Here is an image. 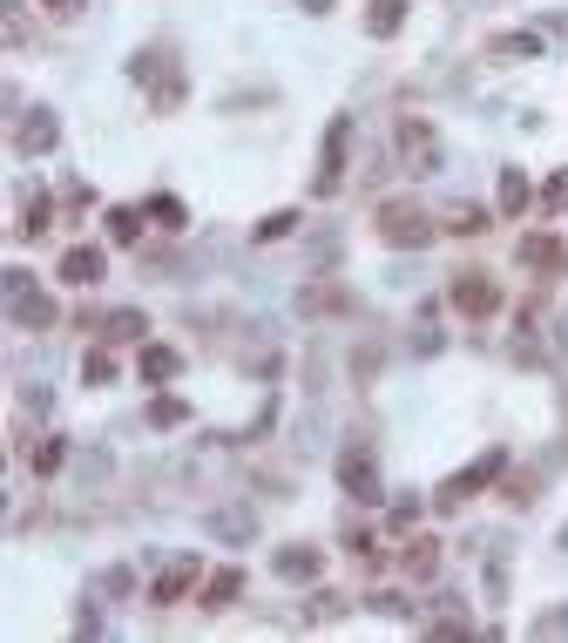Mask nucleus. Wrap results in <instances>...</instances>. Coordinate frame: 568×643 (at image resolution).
I'll return each instance as SVG.
<instances>
[{
    "label": "nucleus",
    "mask_w": 568,
    "mask_h": 643,
    "mask_svg": "<svg viewBox=\"0 0 568 643\" xmlns=\"http://www.w3.org/2000/svg\"><path fill=\"white\" fill-rule=\"evenodd\" d=\"M373 230H379V245H393V251H420V245L440 237V224L413 204V196H386V204L373 211Z\"/></svg>",
    "instance_id": "obj_1"
},
{
    "label": "nucleus",
    "mask_w": 568,
    "mask_h": 643,
    "mask_svg": "<svg viewBox=\"0 0 568 643\" xmlns=\"http://www.w3.org/2000/svg\"><path fill=\"white\" fill-rule=\"evenodd\" d=\"M501 474H508V448H487L474 467H461V474H446V481H440V488H433V508H440V515H461L480 488H495Z\"/></svg>",
    "instance_id": "obj_2"
},
{
    "label": "nucleus",
    "mask_w": 568,
    "mask_h": 643,
    "mask_svg": "<svg viewBox=\"0 0 568 643\" xmlns=\"http://www.w3.org/2000/svg\"><path fill=\"white\" fill-rule=\"evenodd\" d=\"M203 576H211V569H203V555H196V549H183V555H170V562L156 569L149 602H156V610H177V602H183L190 589H203Z\"/></svg>",
    "instance_id": "obj_3"
},
{
    "label": "nucleus",
    "mask_w": 568,
    "mask_h": 643,
    "mask_svg": "<svg viewBox=\"0 0 568 643\" xmlns=\"http://www.w3.org/2000/svg\"><path fill=\"white\" fill-rule=\"evenodd\" d=\"M446 305L461 318H495L501 312V285L487 271H454V285H446Z\"/></svg>",
    "instance_id": "obj_4"
},
{
    "label": "nucleus",
    "mask_w": 568,
    "mask_h": 643,
    "mask_svg": "<svg viewBox=\"0 0 568 643\" xmlns=\"http://www.w3.org/2000/svg\"><path fill=\"white\" fill-rule=\"evenodd\" d=\"M345 149H352V115H332L325 149H318V183H311V196H339V183H345Z\"/></svg>",
    "instance_id": "obj_5"
},
{
    "label": "nucleus",
    "mask_w": 568,
    "mask_h": 643,
    "mask_svg": "<svg viewBox=\"0 0 568 643\" xmlns=\"http://www.w3.org/2000/svg\"><path fill=\"white\" fill-rule=\"evenodd\" d=\"M8 318L21 332H48L55 326V298H41V292H27V271H8Z\"/></svg>",
    "instance_id": "obj_6"
},
{
    "label": "nucleus",
    "mask_w": 568,
    "mask_h": 643,
    "mask_svg": "<svg viewBox=\"0 0 568 643\" xmlns=\"http://www.w3.org/2000/svg\"><path fill=\"white\" fill-rule=\"evenodd\" d=\"M399 156H406V170L413 177H440V136L427 115H406L399 123Z\"/></svg>",
    "instance_id": "obj_7"
},
{
    "label": "nucleus",
    "mask_w": 568,
    "mask_h": 643,
    "mask_svg": "<svg viewBox=\"0 0 568 643\" xmlns=\"http://www.w3.org/2000/svg\"><path fill=\"white\" fill-rule=\"evenodd\" d=\"M55 278H61V285H75V292H95L102 278H109V251L102 245H68L61 264H55Z\"/></svg>",
    "instance_id": "obj_8"
},
{
    "label": "nucleus",
    "mask_w": 568,
    "mask_h": 643,
    "mask_svg": "<svg viewBox=\"0 0 568 643\" xmlns=\"http://www.w3.org/2000/svg\"><path fill=\"white\" fill-rule=\"evenodd\" d=\"M14 149H21V156H55V149H61V123H55V109H21V123H14Z\"/></svg>",
    "instance_id": "obj_9"
},
{
    "label": "nucleus",
    "mask_w": 568,
    "mask_h": 643,
    "mask_svg": "<svg viewBox=\"0 0 568 643\" xmlns=\"http://www.w3.org/2000/svg\"><path fill=\"white\" fill-rule=\"evenodd\" d=\"M136 380H143V386H170V380H183V352H177V346H162V339H143V346H136Z\"/></svg>",
    "instance_id": "obj_10"
},
{
    "label": "nucleus",
    "mask_w": 568,
    "mask_h": 643,
    "mask_svg": "<svg viewBox=\"0 0 568 643\" xmlns=\"http://www.w3.org/2000/svg\"><path fill=\"white\" fill-rule=\"evenodd\" d=\"M514 264H527V271H568V245H561V237L555 230H527L521 237V245H514Z\"/></svg>",
    "instance_id": "obj_11"
},
{
    "label": "nucleus",
    "mask_w": 568,
    "mask_h": 643,
    "mask_svg": "<svg viewBox=\"0 0 568 643\" xmlns=\"http://www.w3.org/2000/svg\"><path fill=\"white\" fill-rule=\"evenodd\" d=\"M339 488L359 495V501H379V461L365 454V448H345L339 454Z\"/></svg>",
    "instance_id": "obj_12"
},
{
    "label": "nucleus",
    "mask_w": 568,
    "mask_h": 643,
    "mask_svg": "<svg viewBox=\"0 0 568 643\" xmlns=\"http://www.w3.org/2000/svg\"><path fill=\"white\" fill-rule=\"evenodd\" d=\"M95 332H102L109 346H143V339H149V312H143V305H115V312L95 318Z\"/></svg>",
    "instance_id": "obj_13"
},
{
    "label": "nucleus",
    "mask_w": 568,
    "mask_h": 643,
    "mask_svg": "<svg viewBox=\"0 0 568 643\" xmlns=\"http://www.w3.org/2000/svg\"><path fill=\"white\" fill-rule=\"evenodd\" d=\"M271 569H277L284 583H318V569H325V555H318L311 542H284V549L271 555Z\"/></svg>",
    "instance_id": "obj_14"
},
{
    "label": "nucleus",
    "mask_w": 568,
    "mask_h": 643,
    "mask_svg": "<svg viewBox=\"0 0 568 643\" xmlns=\"http://www.w3.org/2000/svg\"><path fill=\"white\" fill-rule=\"evenodd\" d=\"M298 312H305V318H345V312H352V292L332 285V278H318V285L298 292Z\"/></svg>",
    "instance_id": "obj_15"
},
{
    "label": "nucleus",
    "mask_w": 568,
    "mask_h": 643,
    "mask_svg": "<svg viewBox=\"0 0 568 643\" xmlns=\"http://www.w3.org/2000/svg\"><path fill=\"white\" fill-rule=\"evenodd\" d=\"M495 211H501L508 224H521L527 211H535V183H527L521 170H501V183H495Z\"/></svg>",
    "instance_id": "obj_16"
},
{
    "label": "nucleus",
    "mask_w": 568,
    "mask_h": 643,
    "mask_svg": "<svg viewBox=\"0 0 568 643\" xmlns=\"http://www.w3.org/2000/svg\"><path fill=\"white\" fill-rule=\"evenodd\" d=\"M243 596V569H211V576H203V589H196V610H230V602Z\"/></svg>",
    "instance_id": "obj_17"
},
{
    "label": "nucleus",
    "mask_w": 568,
    "mask_h": 643,
    "mask_svg": "<svg viewBox=\"0 0 568 643\" xmlns=\"http://www.w3.org/2000/svg\"><path fill=\"white\" fill-rule=\"evenodd\" d=\"M399 569L413 576V583H433V569H440V535H406V549H399Z\"/></svg>",
    "instance_id": "obj_18"
},
{
    "label": "nucleus",
    "mask_w": 568,
    "mask_h": 643,
    "mask_svg": "<svg viewBox=\"0 0 568 643\" xmlns=\"http://www.w3.org/2000/svg\"><path fill=\"white\" fill-rule=\"evenodd\" d=\"M406 14H413V0H365V34H373V42H393V34L406 27Z\"/></svg>",
    "instance_id": "obj_19"
},
{
    "label": "nucleus",
    "mask_w": 568,
    "mask_h": 643,
    "mask_svg": "<svg viewBox=\"0 0 568 643\" xmlns=\"http://www.w3.org/2000/svg\"><path fill=\"white\" fill-rule=\"evenodd\" d=\"M48 230H55V196H48V190H27V196H21L14 237H48Z\"/></svg>",
    "instance_id": "obj_20"
},
{
    "label": "nucleus",
    "mask_w": 568,
    "mask_h": 643,
    "mask_svg": "<svg viewBox=\"0 0 568 643\" xmlns=\"http://www.w3.org/2000/svg\"><path fill=\"white\" fill-rule=\"evenodd\" d=\"M487 55H495V61H542V34L508 27V34H495V42H487Z\"/></svg>",
    "instance_id": "obj_21"
},
{
    "label": "nucleus",
    "mask_w": 568,
    "mask_h": 643,
    "mask_svg": "<svg viewBox=\"0 0 568 643\" xmlns=\"http://www.w3.org/2000/svg\"><path fill=\"white\" fill-rule=\"evenodd\" d=\"M440 230L446 237H487V230H495V211H487V204H454Z\"/></svg>",
    "instance_id": "obj_22"
},
{
    "label": "nucleus",
    "mask_w": 568,
    "mask_h": 643,
    "mask_svg": "<svg viewBox=\"0 0 568 643\" xmlns=\"http://www.w3.org/2000/svg\"><path fill=\"white\" fill-rule=\"evenodd\" d=\"M501 501H508V508H535V501H542V474H535V467H508V474H501Z\"/></svg>",
    "instance_id": "obj_23"
},
{
    "label": "nucleus",
    "mask_w": 568,
    "mask_h": 643,
    "mask_svg": "<svg viewBox=\"0 0 568 643\" xmlns=\"http://www.w3.org/2000/svg\"><path fill=\"white\" fill-rule=\"evenodd\" d=\"M143 217H149V211H136V204H115V211H109V245H122V251H129V245H143Z\"/></svg>",
    "instance_id": "obj_24"
},
{
    "label": "nucleus",
    "mask_w": 568,
    "mask_h": 643,
    "mask_svg": "<svg viewBox=\"0 0 568 643\" xmlns=\"http://www.w3.org/2000/svg\"><path fill=\"white\" fill-rule=\"evenodd\" d=\"M61 461H68V440L61 433H41L34 448H27V467L34 474H61Z\"/></svg>",
    "instance_id": "obj_25"
},
{
    "label": "nucleus",
    "mask_w": 568,
    "mask_h": 643,
    "mask_svg": "<svg viewBox=\"0 0 568 643\" xmlns=\"http://www.w3.org/2000/svg\"><path fill=\"white\" fill-rule=\"evenodd\" d=\"M109 380H115V352H109V339H102V346L81 352V386H109Z\"/></svg>",
    "instance_id": "obj_26"
},
{
    "label": "nucleus",
    "mask_w": 568,
    "mask_h": 643,
    "mask_svg": "<svg viewBox=\"0 0 568 643\" xmlns=\"http://www.w3.org/2000/svg\"><path fill=\"white\" fill-rule=\"evenodd\" d=\"M143 211H149V217H156L162 230H183V224H190V211H183V196H149Z\"/></svg>",
    "instance_id": "obj_27"
},
{
    "label": "nucleus",
    "mask_w": 568,
    "mask_h": 643,
    "mask_svg": "<svg viewBox=\"0 0 568 643\" xmlns=\"http://www.w3.org/2000/svg\"><path fill=\"white\" fill-rule=\"evenodd\" d=\"M183 420H190V407H183L177 393H156L149 399V427H183Z\"/></svg>",
    "instance_id": "obj_28"
},
{
    "label": "nucleus",
    "mask_w": 568,
    "mask_h": 643,
    "mask_svg": "<svg viewBox=\"0 0 568 643\" xmlns=\"http://www.w3.org/2000/svg\"><path fill=\"white\" fill-rule=\"evenodd\" d=\"M298 230V211H271L258 230H251V245H277V237H292Z\"/></svg>",
    "instance_id": "obj_29"
},
{
    "label": "nucleus",
    "mask_w": 568,
    "mask_h": 643,
    "mask_svg": "<svg viewBox=\"0 0 568 643\" xmlns=\"http://www.w3.org/2000/svg\"><path fill=\"white\" fill-rule=\"evenodd\" d=\"M162 61H170L162 48H136V55H129V82H156V75H162Z\"/></svg>",
    "instance_id": "obj_30"
},
{
    "label": "nucleus",
    "mask_w": 568,
    "mask_h": 643,
    "mask_svg": "<svg viewBox=\"0 0 568 643\" xmlns=\"http://www.w3.org/2000/svg\"><path fill=\"white\" fill-rule=\"evenodd\" d=\"M542 211H548V217H561V211H568V170H555V177H548V190H542Z\"/></svg>",
    "instance_id": "obj_31"
},
{
    "label": "nucleus",
    "mask_w": 568,
    "mask_h": 643,
    "mask_svg": "<svg viewBox=\"0 0 568 643\" xmlns=\"http://www.w3.org/2000/svg\"><path fill=\"white\" fill-rule=\"evenodd\" d=\"M183 102V75H162V89H156V115H177Z\"/></svg>",
    "instance_id": "obj_32"
},
{
    "label": "nucleus",
    "mask_w": 568,
    "mask_h": 643,
    "mask_svg": "<svg viewBox=\"0 0 568 643\" xmlns=\"http://www.w3.org/2000/svg\"><path fill=\"white\" fill-rule=\"evenodd\" d=\"M8 48H27V14H21V0H8Z\"/></svg>",
    "instance_id": "obj_33"
},
{
    "label": "nucleus",
    "mask_w": 568,
    "mask_h": 643,
    "mask_svg": "<svg viewBox=\"0 0 568 643\" xmlns=\"http://www.w3.org/2000/svg\"><path fill=\"white\" fill-rule=\"evenodd\" d=\"M211 529H217V535H251L258 521H251V515H211Z\"/></svg>",
    "instance_id": "obj_34"
},
{
    "label": "nucleus",
    "mask_w": 568,
    "mask_h": 643,
    "mask_svg": "<svg viewBox=\"0 0 568 643\" xmlns=\"http://www.w3.org/2000/svg\"><path fill=\"white\" fill-rule=\"evenodd\" d=\"M413 521H420V495H406V501H393V529H399V535L413 529Z\"/></svg>",
    "instance_id": "obj_35"
},
{
    "label": "nucleus",
    "mask_w": 568,
    "mask_h": 643,
    "mask_svg": "<svg viewBox=\"0 0 568 643\" xmlns=\"http://www.w3.org/2000/svg\"><path fill=\"white\" fill-rule=\"evenodd\" d=\"M373 610H379V617H413V602L393 596V589H379V596H373Z\"/></svg>",
    "instance_id": "obj_36"
},
{
    "label": "nucleus",
    "mask_w": 568,
    "mask_h": 643,
    "mask_svg": "<svg viewBox=\"0 0 568 643\" xmlns=\"http://www.w3.org/2000/svg\"><path fill=\"white\" fill-rule=\"evenodd\" d=\"M568 630V602H561V610H542L535 617V636H561Z\"/></svg>",
    "instance_id": "obj_37"
},
{
    "label": "nucleus",
    "mask_w": 568,
    "mask_h": 643,
    "mask_svg": "<svg viewBox=\"0 0 568 643\" xmlns=\"http://www.w3.org/2000/svg\"><path fill=\"white\" fill-rule=\"evenodd\" d=\"M41 8H48L55 21H75V14H89V0H41Z\"/></svg>",
    "instance_id": "obj_38"
},
{
    "label": "nucleus",
    "mask_w": 568,
    "mask_h": 643,
    "mask_svg": "<svg viewBox=\"0 0 568 643\" xmlns=\"http://www.w3.org/2000/svg\"><path fill=\"white\" fill-rule=\"evenodd\" d=\"M298 8H305V14H332V0H298Z\"/></svg>",
    "instance_id": "obj_39"
},
{
    "label": "nucleus",
    "mask_w": 568,
    "mask_h": 643,
    "mask_svg": "<svg viewBox=\"0 0 568 643\" xmlns=\"http://www.w3.org/2000/svg\"><path fill=\"white\" fill-rule=\"evenodd\" d=\"M561 555H568V521H561Z\"/></svg>",
    "instance_id": "obj_40"
}]
</instances>
